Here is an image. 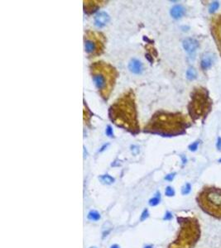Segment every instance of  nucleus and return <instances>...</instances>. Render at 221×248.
Returning a JSON list of instances; mask_svg holds the SVG:
<instances>
[{
    "mask_svg": "<svg viewBox=\"0 0 221 248\" xmlns=\"http://www.w3.org/2000/svg\"><path fill=\"white\" fill-rule=\"evenodd\" d=\"M108 117L116 126L132 134L136 135L139 132L133 91L130 90L126 92L111 105Z\"/></svg>",
    "mask_w": 221,
    "mask_h": 248,
    "instance_id": "obj_1",
    "label": "nucleus"
},
{
    "mask_svg": "<svg viewBox=\"0 0 221 248\" xmlns=\"http://www.w3.org/2000/svg\"><path fill=\"white\" fill-rule=\"evenodd\" d=\"M190 122L180 113L158 111L145 126L144 131L163 136H175L185 133Z\"/></svg>",
    "mask_w": 221,
    "mask_h": 248,
    "instance_id": "obj_2",
    "label": "nucleus"
},
{
    "mask_svg": "<svg viewBox=\"0 0 221 248\" xmlns=\"http://www.w3.org/2000/svg\"><path fill=\"white\" fill-rule=\"evenodd\" d=\"M90 75L100 96L105 100L109 98L118 77V71L113 65L104 61L91 64Z\"/></svg>",
    "mask_w": 221,
    "mask_h": 248,
    "instance_id": "obj_3",
    "label": "nucleus"
},
{
    "mask_svg": "<svg viewBox=\"0 0 221 248\" xmlns=\"http://www.w3.org/2000/svg\"><path fill=\"white\" fill-rule=\"evenodd\" d=\"M177 222L180 225L179 232L167 248H193L201 235L198 219L194 217H177Z\"/></svg>",
    "mask_w": 221,
    "mask_h": 248,
    "instance_id": "obj_4",
    "label": "nucleus"
},
{
    "mask_svg": "<svg viewBox=\"0 0 221 248\" xmlns=\"http://www.w3.org/2000/svg\"><path fill=\"white\" fill-rule=\"evenodd\" d=\"M196 201L203 212L217 219H221L220 188L214 186L204 187L199 192Z\"/></svg>",
    "mask_w": 221,
    "mask_h": 248,
    "instance_id": "obj_5",
    "label": "nucleus"
},
{
    "mask_svg": "<svg viewBox=\"0 0 221 248\" xmlns=\"http://www.w3.org/2000/svg\"><path fill=\"white\" fill-rule=\"evenodd\" d=\"M211 108V100L208 91L204 88L195 89L191 94V100L188 105L189 114L193 120L206 117Z\"/></svg>",
    "mask_w": 221,
    "mask_h": 248,
    "instance_id": "obj_6",
    "label": "nucleus"
},
{
    "mask_svg": "<svg viewBox=\"0 0 221 248\" xmlns=\"http://www.w3.org/2000/svg\"><path fill=\"white\" fill-rule=\"evenodd\" d=\"M85 50L91 57H96L103 53L104 49V36L98 32L87 31L85 34Z\"/></svg>",
    "mask_w": 221,
    "mask_h": 248,
    "instance_id": "obj_7",
    "label": "nucleus"
},
{
    "mask_svg": "<svg viewBox=\"0 0 221 248\" xmlns=\"http://www.w3.org/2000/svg\"><path fill=\"white\" fill-rule=\"evenodd\" d=\"M211 32L213 37L216 42L218 49L221 53V15H217L212 18Z\"/></svg>",
    "mask_w": 221,
    "mask_h": 248,
    "instance_id": "obj_8",
    "label": "nucleus"
},
{
    "mask_svg": "<svg viewBox=\"0 0 221 248\" xmlns=\"http://www.w3.org/2000/svg\"><path fill=\"white\" fill-rule=\"evenodd\" d=\"M183 47L186 52L192 54L199 47V42L194 38H186L183 41Z\"/></svg>",
    "mask_w": 221,
    "mask_h": 248,
    "instance_id": "obj_9",
    "label": "nucleus"
},
{
    "mask_svg": "<svg viewBox=\"0 0 221 248\" xmlns=\"http://www.w3.org/2000/svg\"><path fill=\"white\" fill-rule=\"evenodd\" d=\"M109 21V16L105 12H99L95 15V24L98 27H102L105 26Z\"/></svg>",
    "mask_w": 221,
    "mask_h": 248,
    "instance_id": "obj_10",
    "label": "nucleus"
},
{
    "mask_svg": "<svg viewBox=\"0 0 221 248\" xmlns=\"http://www.w3.org/2000/svg\"><path fill=\"white\" fill-rule=\"evenodd\" d=\"M215 55L212 54V53H205V54L203 55L202 58H201V61H200V65H201V68L203 70H207L210 67H211V65L214 63V57Z\"/></svg>",
    "mask_w": 221,
    "mask_h": 248,
    "instance_id": "obj_11",
    "label": "nucleus"
},
{
    "mask_svg": "<svg viewBox=\"0 0 221 248\" xmlns=\"http://www.w3.org/2000/svg\"><path fill=\"white\" fill-rule=\"evenodd\" d=\"M128 69L133 74L139 75L143 72V64L137 59H132L128 64Z\"/></svg>",
    "mask_w": 221,
    "mask_h": 248,
    "instance_id": "obj_12",
    "label": "nucleus"
},
{
    "mask_svg": "<svg viewBox=\"0 0 221 248\" xmlns=\"http://www.w3.org/2000/svg\"><path fill=\"white\" fill-rule=\"evenodd\" d=\"M85 11L86 13L87 14H92V13H95V11H97V9H99V7H100V3L101 2H99L98 4H95L97 3V1H85Z\"/></svg>",
    "mask_w": 221,
    "mask_h": 248,
    "instance_id": "obj_13",
    "label": "nucleus"
},
{
    "mask_svg": "<svg viewBox=\"0 0 221 248\" xmlns=\"http://www.w3.org/2000/svg\"><path fill=\"white\" fill-rule=\"evenodd\" d=\"M185 11V9L181 5H176L171 10V15H172V18L178 19L184 15Z\"/></svg>",
    "mask_w": 221,
    "mask_h": 248,
    "instance_id": "obj_14",
    "label": "nucleus"
},
{
    "mask_svg": "<svg viewBox=\"0 0 221 248\" xmlns=\"http://www.w3.org/2000/svg\"><path fill=\"white\" fill-rule=\"evenodd\" d=\"M197 76V73L195 71L194 68H189L186 71V78L190 80H195V78Z\"/></svg>",
    "mask_w": 221,
    "mask_h": 248,
    "instance_id": "obj_15",
    "label": "nucleus"
},
{
    "mask_svg": "<svg viewBox=\"0 0 221 248\" xmlns=\"http://www.w3.org/2000/svg\"><path fill=\"white\" fill-rule=\"evenodd\" d=\"M99 179H100V180L102 181V183L107 184V185H110V184H112V183L114 182V179H113V177H111L110 176H108V175H105V176H101Z\"/></svg>",
    "mask_w": 221,
    "mask_h": 248,
    "instance_id": "obj_16",
    "label": "nucleus"
},
{
    "mask_svg": "<svg viewBox=\"0 0 221 248\" xmlns=\"http://www.w3.org/2000/svg\"><path fill=\"white\" fill-rule=\"evenodd\" d=\"M88 218L92 221H97L100 218V214L96 211H90L88 214Z\"/></svg>",
    "mask_w": 221,
    "mask_h": 248,
    "instance_id": "obj_17",
    "label": "nucleus"
},
{
    "mask_svg": "<svg viewBox=\"0 0 221 248\" xmlns=\"http://www.w3.org/2000/svg\"><path fill=\"white\" fill-rule=\"evenodd\" d=\"M159 203H160V194H159V193H158L157 195H156L154 198H151V199L149 200V204H150L151 206H156V205H158Z\"/></svg>",
    "mask_w": 221,
    "mask_h": 248,
    "instance_id": "obj_18",
    "label": "nucleus"
},
{
    "mask_svg": "<svg viewBox=\"0 0 221 248\" xmlns=\"http://www.w3.org/2000/svg\"><path fill=\"white\" fill-rule=\"evenodd\" d=\"M190 190H191V186H190V185L189 183H187V184H185L183 187H182V189H181V193H182V194H188L190 192Z\"/></svg>",
    "mask_w": 221,
    "mask_h": 248,
    "instance_id": "obj_19",
    "label": "nucleus"
},
{
    "mask_svg": "<svg viewBox=\"0 0 221 248\" xmlns=\"http://www.w3.org/2000/svg\"><path fill=\"white\" fill-rule=\"evenodd\" d=\"M165 194H166V195L168 196V197H172V196H174V195H175V190H173V188L168 186V187H167V189H166Z\"/></svg>",
    "mask_w": 221,
    "mask_h": 248,
    "instance_id": "obj_20",
    "label": "nucleus"
},
{
    "mask_svg": "<svg viewBox=\"0 0 221 248\" xmlns=\"http://www.w3.org/2000/svg\"><path fill=\"white\" fill-rule=\"evenodd\" d=\"M219 3L218 2H213L210 7V13H214L215 11H216L217 9H219Z\"/></svg>",
    "mask_w": 221,
    "mask_h": 248,
    "instance_id": "obj_21",
    "label": "nucleus"
},
{
    "mask_svg": "<svg viewBox=\"0 0 221 248\" xmlns=\"http://www.w3.org/2000/svg\"><path fill=\"white\" fill-rule=\"evenodd\" d=\"M198 145H199V141H195V142H194V143H192V144L190 145L189 146L190 151H196L197 148H198Z\"/></svg>",
    "mask_w": 221,
    "mask_h": 248,
    "instance_id": "obj_22",
    "label": "nucleus"
},
{
    "mask_svg": "<svg viewBox=\"0 0 221 248\" xmlns=\"http://www.w3.org/2000/svg\"><path fill=\"white\" fill-rule=\"evenodd\" d=\"M106 135L108 136L109 137H113V129H112V127H111V126H107V128H106Z\"/></svg>",
    "mask_w": 221,
    "mask_h": 248,
    "instance_id": "obj_23",
    "label": "nucleus"
},
{
    "mask_svg": "<svg viewBox=\"0 0 221 248\" xmlns=\"http://www.w3.org/2000/svg\"><path fill=\"white\" fill-rule=\"evenodd\" d=\"M148 217V209H145L143 212V214H142V216H141V221L145 220Z\"/></svg>",
    "mask_w": 221,
    "mask_h": 248,
    "instance_id": "obj_24",
    "label": "nucleus"
},
{
    "mask_svg": "<svg viewBox=\"0 0 221 248\" xmlns=\"http://www.w3.org/2000/svg\"><path fill=\"white\" fill-rule=\"evenodd\" d=\"M175 175H176L175 173L169 174V175H167V176L165 177V180H169V181L172 180L174 179V177H175Z\"/></svg>",
    "mask_w": 221,
    "mask_h": 248,
    "instance_id": "obj_25",
    "label": "nucleus"
},
{
    "mask_svg": "<svg viewBox=\"0 0 221 248\" xmlns=\"http://www.w3.org/2000/svg\"><path fill=\"white\" fill-rule=\"evenodd\" d=\"M172 218V214L170 212H167L164 217V220H170Z\"/></svg>",
    "mask_w": 221,
    "mask_h": 248,
    "instance_id": "obj_26",
    "label": "nucleus"
},
{
    "mask_svg": "<svg viewBox=\"0 0 221 248\" xmlns=\"http://www.w3.org/2000/svg\"><path fill=\"white\" fill-rule=\"evenodd\" d=\"M132 151H133V153L134 154V155L138 154V151H139L138 147H137L135 146H132Z\"/></svg>",
    "mask_w": 221,
    "mask_h": 248,
    "instance_id": "obj_27",
    "label": "nucleus"
},
{
    "mask_svg": "<svg viewBox=\"0 0 221 248\" xmlns=\"http://www.w3.org/2000/svg\"><path fill=\"white\" fill-rule=\"evenodd\" d=\"M217 148L219 151H221V138H218V141H217V145H216Z\"/></svg>",
    "mask_w": 221,
    "mask_h": 248,
    "instance_id": "obj_28",
    "label": "nucleus"
},
{
    "mask_svg": "<svg viewBox=\"0 0 221 248\" xmlns=\"http://www.w3.org/2000/svg\"><path fill=\"white\" fill-rule=\"evenodd\" d=\"M111 248H120V247H118V245H113V246H112V247H111Z\"/></svg>",
    "mask_w": 221,
    "mask_h": 248,
    "instance_id": "obj_29",
    "label": "nucleus"
},
{
    "mask_svg": "<svg viewBox=\"0 0 221 248\" xmlns=\"http://www.w3.org/2000/svg\"><path fill=\"white\" fill-rule=\"evenodd\" d=\"M145 248H153V247L152 246H147V247H145Z\"/></svg>",
    "mask_w": 221,
    "mask_h": 248,
    "instance_id": "obj_30",
    "label": "nucleus"
},
{
    "mask_svg": "<svg viewBox=\"0 0 221 248\" xmlns=\"http://www.w3.org/2000/svg\"><path fill=\"white\" fill-rule=\"evenodd\" d=\"M219 161H220V162H221V159H220V160H219Z\"/></svg>",
    "mask_w": 221,
    "mask_h": 248,
    "instance_id": "obj_31",
    "label": "nucleus"
},
{
    "mask_svg": "<svg viewBox=\"0 0 221 248\" xmlns=\"http://www.w3.org/2000/svg\"><path fill=\"white\" fill-rule=\"evenodd\" d=\"M90 248H96V247H90Z\"/></svg>",
    "mask_w": 221,
    "mask_h": 248,
    "instance_id": "obj_32",
    "label": "nucleus"
}]
</instances>
